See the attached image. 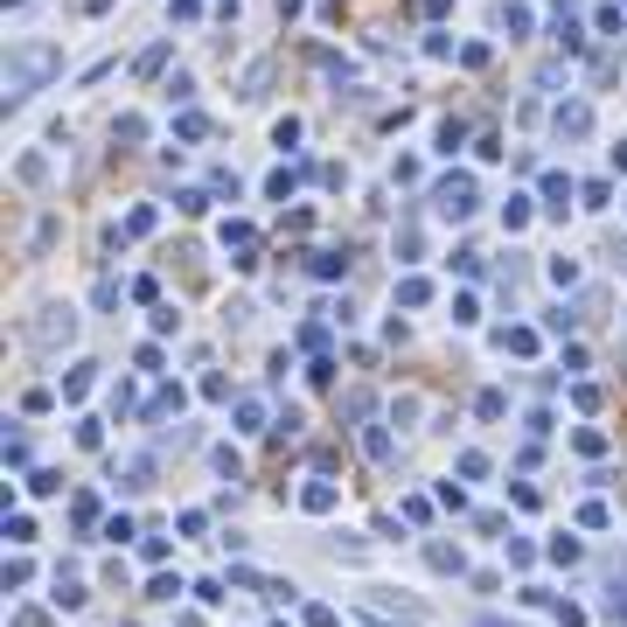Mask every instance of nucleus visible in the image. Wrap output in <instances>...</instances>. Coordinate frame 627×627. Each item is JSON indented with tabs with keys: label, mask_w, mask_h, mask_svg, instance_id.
I'll use <instances>...</instances> for the list:
<instances>
[{
	"label": "nucleus",
	"mask_w": 627,
	"mask_h": 627,
	"mask_svg": "<svg viewBox=\"0 0 627 627\" xmlns=\"http://www.w3.org/2000/svg\"><path fill=\"white\" fill-rule=\"evenodd\" d=\"M70 328H78V321H70L63 307H49V314L28 328V341H35V349H56V341H70Z\"/></svg>",
	"instance_id": "1"
},
{
	"label": "nucleus",
	"mask_w": 627,
	"mask_h": 627,
	"mask_svg": "<svg viewBox=\"0 0 627 627\" xmlns=\"http://www.w3.org/2000/svg\"><path fill=\"white\" fill-rule=\"evenodd\" d=\"M14 627H43V614H35V606H22V614H14Z\"/></svg>",
	"instance_id": "4"
},
{
	"label": "nucleus",
	"mask_w": 627,
	"mask_h": 627,
	"mask_svg": "<svg viewBox=\"0 0 627 627\" xmlns=\"http://www.w3.org/2000/svg\"><path fill=\"white\" fill-rule=\"evenodd\" d=\"M258 418H265V405H258V397H244V405H237V426H244V432H258Z\"/></svg>",
	"instance_id": "3"
},
{
	"label": "nucleus",
	"mask_w": 627,
	"mask_h": 627,
	"mask_svg": "<svg viewBox=\"0 0 627 627\" xmlns=\"http://www.w3.org/2000/svg\"><path fill=\"white\" fill-rule=\"evenodd\" d=\"M300 502H307L314 516H321V509H335V488H328V481H314V488H307V496H300Z\"/></svg>",
	"instance_id": "2"
}]
</instances>
